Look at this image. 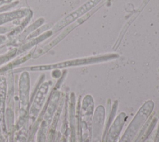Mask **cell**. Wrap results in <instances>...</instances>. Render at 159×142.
Masks as SVG:
<instances>
[{"label":"cell","instance_id":"cell-1","mask_svg":"<svg viewBox=\"0 0 159 142\" xmlns=\"http://www.w3.org/2000/svg\"><path fill=\"white\" fill-rule=\"evenodd\" d=\"M101 0H89L87 2L84 4L83 6H81L80 7H79L76 11H73L71 14L66 16L65 18H63L61 21H59L55 26L53 27V31L55 32H57L61 29L65 27L66 25L69 24L71 22L74 21L80 16H83L84 13H86L87 11L94 7L95 6H96Z\"/></svg>","mask_w":159,"mask_h":142},{"label":"cell","instance_id":"cell-2","mask_svg":"<svg viewBox=\"0 0 159 142\" xmlns=\"http://www.w3.org/2000/svg\"><path fill=\"white\" fill-rule=\"evenodd\" d=\"M89 60V59L87 60L82 59V60H76L73 61H68V62H61L53 65H41V66H35V67H27L25 69H28L29 70H50L55 68H62L67 66L70 65H78L83 63H86Z\"/></svg>","mask_w":159,"mask_h":142},{"label":"cell","instance_id":"cell-3","mask_svg":"<svg viewBox=\"0 0 159 142\" xmlns=\"http://www.w3.org/2000/svg\"><path fill=\"white\" fill-rule=\"evenodd\" d=\"M25 11L24 10H19L12 12L11 13L0 14V24L11 21L14 18H18L24 16L25 15Z\"/></svg>","mask_w":159,"mask_h":142},{"label":"cell","instance_id":"cell-4","mask_svg":"<svg viewBox=\"0 0 159 142\" xmlns=\"http://www.w3.org/2000/svg\"><path fill=\"white\" fill-rule=\"evenodd\" d=\"M4 39V37H3V36H0V43L2 42Z\"/></svg>","mask_w":159,"mask_h":142}]
</instances>
